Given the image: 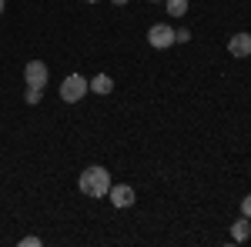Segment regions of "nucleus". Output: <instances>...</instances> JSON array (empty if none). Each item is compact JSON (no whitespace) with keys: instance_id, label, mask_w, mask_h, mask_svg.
Wrapping results in <instances>:
<instances>
[{"instance_id":"nucleus-1","label":"nucleus","mask_w":251,"mask_h":247,"mask_svg":"<svg viewBox=\"0 0 251 247\" xmlns=\"http://www.w3.org/2000/svg\"><path fill=\"white\" fill-rule=\"evenodd\" d=\"M80 194H87V197H107V190H111V171L107 167H87V171H80V180H77Z\"/></svg>"},{"instance_id":"nucleus-2","label":"nucleus","mask_w":251,"mask_h":247,"mask_svg":"<svg viewBox=\"0 0 251 247\" xmlns=\"http://www.w3.org/2000/svg\"><path fill=\"white\" fill-rule=\"evenodd\" d=\"M91 90V84L84 80L80 74H71V77H64V84H60V97L67 100V104H77L80 97Z\"/></svg>"},{"instance_id":"nucleus-3","label":"nucleus","mask_w":251,"mask_h":247,"mask_svg":"<svg viewBox=\"0 0 251 247\" xmlns=\"http://www.w3.org/2000/svg\"><path fill=\"white\" fill-rule=\"evenodd\" d=\"M24 80H27V87H37V90H44V87H47V80H50L47 64H44V60H30V64L24 67Z\"/></svg>"},{"instance_id":"nucleus-4","label":"nucleus","mask_w":251,"mask_h":247,"mask_svg":"<svg viewBox=\"0 0 251 247\" xmlns=\"http://www.w3.org/2000/svg\"><path fill=\"white\" fill-rule=\"evenodd\" d=\"M148 44L157 47V50H168V47L174 44V27H168V23H154V27L148 30Z\"/></svg>"},{"instance_id":"nucleus-5","label":"nucleus","mask_w":251,"mask_h":247,"mask_svg":"<svg viewBox=\"0 0 251 247\" xmlns=\"http://www.w3.org/2000/svg\"><path fill=\"white\" fill-rule=\"evenodd\" d=\"M107 197H111L114 207H131V204H134V187H131V184H111Z\"/></svg>"},{"instance_id":"nucleus-6","label":"nucleus","mask_w":251,"mask_h":247,"mask_svg":"<svg viewBox=\"0 0 251 247\" xmlns=\"http://www.w3.org/2000/svg\"><path fill=\"white\" fill-rule=\"evenodd\" d=\"M228 50H231V57H248L251 54V34H231V40H228Z\"/></svg>"},{"instance_id":"nucleus-7","label":"nucleus","mask_w":251,"mask_h":247,"mask_svg":"<svg viewBox=\"0 0 251 247\" xmlns=\"http://www.w3.org/2000/svg\"><path fill=\"white\" fill-rule=\"evenodd\" d=\"M231 237L238 241V244H245V241H248V237H251V217H245V214H241V217L234 221V227H231Z\"/></svg>"},{"instance_id":"nucleus-8","label":"nucleus","mask_w":251,"mask_h":247,"mask_svg":"<svg viewBox=\"0 0 251 247\" xmlns=\"http://www.w3.org/2000/svg\"><path fill=\"white\" fill-rule=\"evenodd\" d=\"M87 84H91V90H94V94H100V97H107L111 90H114V80H111L107 74H97L94 80H87Z\"/></svg>"},{"instance_id":"nucleus-9","label":"nucleus","mask_w":251,"mask_h":247,"mask_svg":"<svg viewBox=\"0 0 251 247\" xmlns=\"http://www.w3.org/2000/svg\"><path fill=\"white\" fill-rule=\"evenodd\" d=\"M168 3V14L171 17H184L188 14V0H164Z\"/></svg>"},{"instance_id":"nucleus-10","label":"nucleus","mask_w":251,"mask_h":247,"mask_svg":"<svg viewBox=\"0 0 251 247\" xmlns=\"http://www.w3.org/2000/svg\"><path fill=\"white\" fill-rule=\"evenodd\" d=\"M188 40H191V30H188V27L174 30V44H188Z\"/></svg>"},{"instance_id":"nucleus-11","label":"nucleus","mask_w":251,"mask_h":247,"mask_svg":"<svg viewBox=\"0 0 251 247\" xmlns=\"http://www.w3.org/2000/svg\"><path fill=\"white\" fill-rule=\"evenodd\" d=\"M24 97H27V104H30V107L40 104V90H37V87H27V94H24Z\"/></svg>"},{"instance_id":"nucleus-12","label":"nucleus","mask_w":251,"mask_h":247,"mask_svg":"<svg viewBox=\"0 0 251 247\" xmlns=\"http://www.w3.org/2000/svg\"><path fill=\"white\" fill-rule=\"evenodd\" d=\"M241 214H245V217H251V194L241 201Z\"/></svg>"},{"instance_id":"nucleus-13","label":"nucleus","mask_w":251,"mask_h":247,"mask_svg":"<svg viewBox=\"0 0 251 247\" xmlns=\"http://www.w3.org/2000/svg\"><path fill=\"white\" fill-rule=\"evenodd\" d=\"M20 244H24V247H40V237H24Z\"/></svg>"},{"instance_id":"nucleus-14","label":"nucleus","mask_w":251,"mask_h":247,"mask_svg":"<svg viewBox=\"0 0 251 247\" xmlns=\"http://www.w3.org/2000/svg\"><path fill=\"white\" fill-rule=\"evenodd\" d=\"M111 3H117V7H124V3H127V0H111Z\"/></svg>"},{"instance_id":"nucleus-15","label":"nucleus","mask_w":251,"mask_h":247,"mask_svg":"<svg viewBox=\"0 0 251 247\" xmlns=\"http://www.w3.org/2000/svg\"><path fill=\"white\" fill-rule=\"evenodd\" d=\"M0 14H3V0H0Z\"/></svg>"},{"instance_id":"nucleus-16","label":"nucleus","mask_w":251,"mask_h":247,"mask_svg":"<svg viewBox=\"0 0 251 247\" xmlns=\"http://www.w3.org/2000/svg\"><path fill=\"white\" fill-rule=\"evenodd\" d=\"M87 3H97V0H87Z\"/></svg>"},{"instance_id":"nucleus-17","label":"nucleus","mask_w":251,"mask_h":247,"mask_svg":"<svg viewBox=\"0 0 251 247\" xmlns=\"http://www.w3.org/2000/svg\"><path fill=\"white\" fill-rule=\"evenodd\" d=\"M151 3H157V0H151Z\"/></svg>"}]
</instances>
